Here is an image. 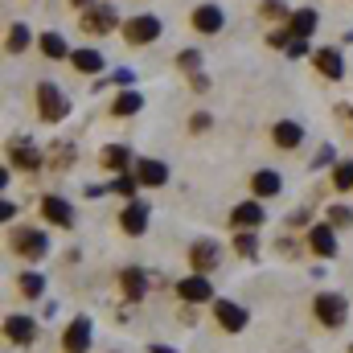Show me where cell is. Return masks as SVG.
<instances>
[{
	"mask_svg": "<svg viewBox=\"0 0 353 353\" xmlns=\"http://www.w3.org/2000/svg\"><path fill=\"white\" fill-rule=\"evenodd\" d=\"M312 312H316V321H321L325 329H341L345 316H350V304H345V296H337V292H321V296L312 300Z\"/></svg>",
	"mask_w": 353,
	"mask_h": 353,
	"instance_id": "obj_1",
	"label": "cell"
},
{
	"mask_svg": "<svg viewBox=\"0 0 353 353\" xmlns=\"http://www.w3.org/2000/svg\"><path fill=\"white\" fill-rule=\"evenodd\" d=\"M37 107H41V119H50V123L66 119V111H70L66 94L54 87V83H41V87H37Z\"/></svg>",
	"mask_w": 353,
	"mask_h": 353,
	"instance_id": "obj_2",
	"label": "cell"
},
{
	"mask_svg": "<svg viewBox=\"0 0 353 353\" xmlns=\"http://www.w3.org/2000/svg\"><path fill=\"white\" fill-rule=\"evenodd\" d=\"M12 251H17V255H25V259H41V255L50 251V239H46L41 230L21 226V230L12 234Z\"/></svg>",
	"mask_w": 353,
	"mask_h": 353,
	"instance_id": "obj_3",
	"label": "cell"
},
{
	"mask_svg": "<svg viewBox=\"0 0 353 353\" xmlns=\"http://www.w3.org/2000/svg\"><path fill=\"white\" fill-rule=\"evenodd\" d=\"M123 37H128V46H148L161 37V21L157 17H132L123 25Z\"/></svg>",
	"mask_w": 353,
	"mask_h": 353,
	"instance_id": "obj_4",
	"label": "cell"
},
{
	"mask_svg": "<svg viewBox=\"0 0 353 353\" xmlns=\"http://www.w3.org/2000/svg\"><path fill=\"white\" fill-rule=\"evenodd\" d=\"M214 316L226 333H243L247 329V308H239L234 300H214Z\"/></svg>",
	"mask_w": 353,
	"mask_h": 353,
	"instance_id": "obj_5",
	"label": "cell"
},
{
	"mask_svg": "<svg viewBox=\"0 0 353 353\" xmlns=\"http://www.w3.org/2000/svg\"><path fill=\"white\" fill-rule=\"evenodd\" d=\"M79 25H83V33H90V37L111 33V29H115V12H111L107 4H94V8H87V12L79 17Z\"/></svg>",
	"mask_w": 353,
	"mask_h": 353,
	"instance_id": "obj_6",
	"label": "cell"
},
{
	"mask_svg": "<svg viewBox=\"0 0 353 353\" xmlns=\"http://www.w3.org/2000/svg\"><path fill=\"white\" fill-rule=\"evenodd\" d=\"M176 296L189 300V304H205V300H214V283L205 275H189V279L176 283Z\"/></svg>",
	"mask_w": 353,
	"mask_h": 353,
	"instance_id": "obj_7",
	"label": "cell"
},
{
	"mask_svg": "<svg viewBox=\"0 0 353 353\" xmlns=\"http://www.w3.org/2000/svg\"><path fill=\"white\" fill-rule=\"evenodd\" d=\"M222 25H226V17H222L218 4H197V8H193V29H197V33H218Z\"/></svg>",
	"mask_w": 353,
	"mask_h": 353,
	"instance_id": "obj_8",
	"label": "cell"
},
{
	"mask_svg": "<svg viewBox=\"0 0 353 353\" xmlns=\"http://www.w3.org/2000/svg\"><path fill=\"white\" fill-rule=\"evenodd\" d=\"M41 214H46L54 226H62V230H70V226H74V210H70V201H66V197H46V201H41Z\"/></svg>",
	"mask_w": 353,
	"mask_h": 353,
	"instance_id": "obj_9",
	"label": "cell"
},
{
	"mask_svg": "<svg viewBox=\"0 0 353 353\" xmlns=\"http://www.w3.org/2000/svg\"><path fill=\"white\" fill-rule=\"evenodd\" d=\"M119 226H123V234H144L148 230V205L144 201H128V210L119 214Z\"/></svg>",
	"mask_w": 353,
	"mask_h": 353,
	"instance_id": "obj_10",
	"label": "cell"
},
{
	"mask_svg": "<svg viewBox=\"0 0 353 353\" xmlns=\"http://www.w3.org/2000/svg\"><path fill=\"white\" fill-rule=\"evenodd\" d=\"M337 226H312L308 230V247L321 255V259H333L337 255V234H333Z\"/></svg>",
	"mask_w": 353,
	"mask_h": 353,
	"instance_id": "obj_11",
	"label": "cell"
},
{
	"mask_svg": "<svg viewBox=\"0 0 353 353\" xmlns=\"http://www.w3.org/2000/svg\"><path fill=\"white\" fill-rule=\"evenodd\" d=\"M62 345H66V353H87L90 350V321H87V316L70 321V329H66Z\"/></svg>",
	"mask_w": 353,
	"mask_h": 353,
	"instance_id": "obj_12",
	"label": "cell"
},
{
	"mask_svg": "<svg viewBox=\"0 0 353 353\" xmlns=\"http://www.w3.org/2000/svg\"><path fill=\"white\" fill-rule=\"evenodd\" d=\"M312 66H316L325 79H333V83H337V79H345V62H341V54H337V50H316V54H312Z\"/></svg>",
	"mask_w": 353,
	"mask_h": 353,
	"instance_id": "obj_13",
	"label": "cell"
},
{
	"mask_svg": "<svg viewBox=\"0 0 353 353\" xmlns=\"http://www.w3.org/2000/svg\"><path fill=\"white\" fill-rule=\"evenodd\" d=\"M4 337H8V341H17V345H33L37 325H33L29 316H8V321H4Z\"/></svg>",
	"mask_w": 353,
	"mask_h": 353,
	"instance_id": "obj_14",
	"label": "cell"
},
{
	"mask_svg": "<svg viewBox=\"0 0 353 353\" xmlns=\"http://www.w3.org/2000/svg\"><path fill=\"white\" fill-rule=\"evenodd\" d=\"M189 259H193V271H197V275H210V271L218 267V259H222V251H218L214 243H193Z\"/></svg>",
	"mask_w": 353,
	"mask_h": 353,
	"instance_id": "obj_15",
	"label": "cell"
},
{
	"mask_svg": "<svg viewBox=\"0 0 353 353\" xmlns=\"http://www.w3.org/2000/svg\"><path fill=\"white\" fill-rule=\"evenodd\" d=\"M230 222H234L239 230H255V226L263 222V205H259V201H243V205L230 210Z\"/></svg>",
	"mask_w": 353,
	"mask_h": 353,
	"instance_id": "obj_16",
	"label": "cell"
},
{
	"mask_svg": "<svg viewBox=\"0 0 353 353\" xmlns=\"http://www.w3.org/2000/svg\"><path fill=\"white\" fill-rule=\"evenodd\" d=\"M271 140H275V148H296V144L304 140V128L292 123V119H279V123L271 128Z\"/></svg>",
	"mask_w": 353,
	"mask_h": 353,
	"instance_id": "obj_17",
	"label": "cell"
},
{
	"mask_svg": "<svg viewBox=\"0 0 353 353\" xmlns=\"http://www.w3.org/2000/svg\"><path fill=\"white\" fill-rule=\"evenodd\" d=\"M12 165L17 169H25V173H33V169H41V152H37V144H29V140H21V144H12Z\"/></svg>",
	"mask_w": 353,
	"mask_h": 353,
	"instance_id": "obj_18",
	"label": "cell"
},
{
	"mask_svg": "<svg viewBox=\"0 0 353 353\" xmlns=\"http://www.w3.org/2000/svg\"><path fill=\"white\" fill-rule=\"evenodd\" d=\"M119 283H123V296L136 304V300H144V292H148V275L140 271V267H128L123 275H119Z\"/></svg>",
	"mask_w": 353,
	"mask_h": 353,
	"instance_id": "obj_19",
	"label": "cell"
},
{
	"mask_svg": "<svg viewBox=\"0 0 353 353\" xmlns=\"http://www.w3.org/2000/svg\"><path fill=\"white\" fill-rule=\"evenodd\" d=\"M288 29H292V37H296V41H308V37H312V29H316V12H312V8H296Z\"/></svg>",
	"mask_w": 353,
	"mask_h": 353,
	"instance_id": "obj_20",
	"label": "cell"
},
{
	"mask_svg": "<svg viewBox=\"0 0 353 353\" xmlns=\"http://www.w3.org/2000/svg\"><path fill=\"white\" fill-rule=\"evenodd\" d=\"M251 185H255V197H275L283 189V176L271 173V169H259V173L251 176Z\"/></svg>",
	"mask_w": 353,
	"mask_h": 353,
	"instance_id": "obj_21",
	"label": "cell"
},
{
	"mask_svg": "<svg viewBox=\"0 0 353 353\" xmlns=\"http://www.w3.org/2000/svg\"><path fill=\"white\" fill-rule=\"evenodd\" d=\"M70 62H74L79 74H99V70H103V54H99V50H74Z\"/></svg>",
	"mask_w": 353,
	"mask_h": 353,
	"instance_id": "obj_22",
	"label": "cell"
},
{
	"mask_svg": "<svg viewBox=\"0 0 353 353\" xmlns=\"http://www.w3.org/2000/svg\"><path fill=\"white\" fill-rule=\"evenodd\" d=\"M136 176H140V185H165L169 181V169L161 161H140L136 165Z\"/></svg>",
	"mask_w": 353,
	"mask_h": 353,
	"instance_id": "obj_23",
	"label": "cell"
},
{
	"mask_svg": "<svg viewBox=\"0 0 353 353\" xmlns=\"http://www.w3.org/2000/svg\"><path fill=\"white\" fill-rule=\"evenodd\" d=\"M46 292V275L41 271H21V296L25 300H37Z\"/></svg>",
	"mask_w": 353,
	"mask_h": 353,
	"instance_id": "obj_24",
	"label": "cell"
},
{
	"mask_svg": "<svg viewBox=\"0 0 353 353\" xmlns=\"http://www.w3.org/2000/svg\"><path fill=\"white\" fill-rule=\"evenodd\" d=\"M99 161H103V165H107V169H123V165H128V161H132V152H128V148H123V144H107V148H103V157H99Z\"/></svg>",
	"mask_w": 353,
	"mask_h": 353,
	"instance_id": "obj_25",
	"label": "cell"
},
{
	"mask_svg": "<svg viewBox=\"0 0 353 353\" xmlns=\"http://www.w3.org/2000/svg\"><path fill=\"white\" fill-rule=\"evenodd\" d=\"M41 54L46 58H70V50H66V41L58 33H41Z\"/></svg>",
	"mask_w": 353,
	"mask_h": 353,
	"instance_id": "obj_26",
	"label": "cell"
},
{
	"mask_svg": "<svg viewBox=\"0 0 353 353\" xmlns=\"http://www.w3.org/2000/svg\"><path fill=\"white\" fill-rule=\"evenodd\" d=\"M234 251H239L243 259H255V251H259V239H255L251 230H239V239H234Z\"/></svg>",
	"mask_w": 353,
	"mask_h": 353,
	"instance_id": "obj_27",
	"label": "cell"
},
{
	"mask_svg": "<svg viewBox=\"0 0 353 353\" xmlns=\"http://www.w3.org/2000/svg\"><path fill=\"white\" fill-rule=\"evenodd\" d=\"M111 111H115V115H136V111H140V94H136V90H128V94H119Z\"/></svg>",
	"mask_w": 353,
	"mask_h": 353,
	"instance_id": "obj_28",
	"label": "cell"
},
{
	"mask_svg": "<svg viewBox=\"0 0 353 353\" xmlns=\"http://www.w3.org/2000/svg\"><path fill=\"white\" fill-rule=\"evenodd\" d=\"M25 46H29V29L25 25H12L8 29V54H21Z\"/></svg>",
	"mask_w": 353,
	"mask_h": 353,
	"instance_id": "obj_29",
	"label": "cell"
},
{
	"mask_svg": "<svg viewBox=\"0 0 353 353\" xmlns=\"http://www.w3.org/2000/svg\"><path fill=\"white\" fill-rule=\"evenodd\" d=\"M333 185H337V189H353V161H341V165L333 169Z\"/></svg>",
	"mask_w": 353,
	"mask_h": 353,
	"instance_id": "obj_30",
	"label": "cell"
},
{
	"mask_svg": "<svg viewBox=\"0 0 353 353\" xmlns=\"http://www.w3.org/2000/svg\"><path fill=\"white\" fill-rule=\"evenodd\" d=\"M259 12H263V17H271V21H283V17H292L283 0H263V4H259Z\"/></svg>",
	"mask_w": 353,
	"mask_h": 353,
	"instance_id": "obj_31",
	"label": "cell"
},
{
	"mask_svg": "<svg viewBox=\"0 0 353 353\" xmlns=\"http://www.w3.org/2000/svg\"><path fill=\"white\" fill-rule=\"evenodd\" d=\"M329 226H353V210L350 205H333L329 210Z\"/></svg>",
	"mask_w": 353,
	"mask_h": 353,
	"instance_id": "obj_32",
	"label": "cell"
},
{
	"mask_svg": "<svg viewBox=\"0 0 353 353\" xmlns=\"http://www.w3.org/2000/svg\"><path fill=\"white\" fill-rule=\"evenodd\" d=\"M136 185H140V176H115V181H111V189H115L119 197H132Z\"/></svg>",
	"mask_w": 353,
	"mask_h": 353,
	"instance_id": "obj_33",
	"label": "cell"
},
{
	"mask_svg": "<svg viewBox=\"0 0 353 353\" xmlns=\"http://www.w3.org/2000/svg\"><path fill=\"white\" fill-rule=\"evenodd\" d=\"M267 46H275V50H292V46H296V37H292V29H279V33H271V37H267Z\"/></svg>",
	"mask_w": 353,
	"mask_h": 353,
	"instance_id": "obj_34",
	"label": "cell"
},
{
	"mask_svg": "<svg viewBox=\"0 0 353 353\" xmlns=\"http://www.w3.org/2000/svg\"><path fill=\"white\" fill-rule=\"evenodd\" d=\"M70 157H74V148H70L66 140H58V152H54V161H50V165H54V169H66V165H70Z\"/></svg>",
	"mask_w": 353,
	"mask_h": 353,
	"instance_id": "obj_35",
	"label": "cell"
},
{
	"mask_svg": "<svg viewBox=\"0 0 353 353\" xmlns=\"http://www.w3.org/2000/svg\"><path fill=\"white\" fill-rule=\"evenodd\" d=\"M197 62H201V54H197V50H185V54H176V66H185V70H193V74H197Z\"/></svg>",
	"mask_w": 353,
	"mask_h": 353,
	"instance_id": "obj_36",
	"label": "cell"
},
{
	"mask_svg": "<svg viewBox=\"0 0 353 353\" xmlns=\"http://www.w3.org/2000/svg\"><path fill=\"white\" fill-rule=\"evenodd\" d=\"M205 128H210V115H205V111H201V115H193V132H205Z\"/></svg>",
	"mask_w": 353,
	"mask_h": 353,
	"instance_id": "obj_37",
	"label": "cell"
},
{
	"mask_svg": "<svg viewBox=\"0 0 353 353\" xmlns=\"http://www.w3.org/2000/svg\"><path fill=\"white\" fill-rule=\"evenodd\" d=\"M152 353H176V350H165V345H152Z\"/></svg>",
	"mask_w": 353,
	"mask_h": 353,
	"instance_id": "obj_38",
	"label": "cell"
},
{
	"mask_svg": "<svg viewBox=\"0 0 353 353\" xmlns=\"http://www.w3.org/2000/svg\"><path fill=\"white\" fill-rule=\"evenodd\" d=\"M74 4H79V8H87V4H90V0H74Z\"/></svg>",
	"mask_w": 353,
	"mask_h": 353,
	"instance_id": "obj_39",
	"label": "cell"
},
{
	"mask_svg": "<svg viewBox=\"0 0 353 353\" xmlns=\"http://www.w3.org/2000/svg\"><path fill=\"white\" fill-rule=\"evenodd\" d=\"M350 353H353V350H350Z\"/></svg>",
	"mask_w": 353,
	"mask_h": 353,
	"instance_id": "obj_40",
	"label": "cell"
}]
</instances>
